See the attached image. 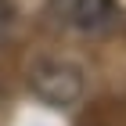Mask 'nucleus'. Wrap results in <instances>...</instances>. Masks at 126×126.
<instances>
[{"label":"nucleus","mask_w":126,"mask_h":126,"mask_svg":"<svg viewBox=\"0 0 126 126\" xmlns=\"http://www.w3.org/2000/svg\"><path fill=\"white\" fill-rule=\"evenodd\" d=\"M25 83L43 105L61 108V112L76 108L83 101V90H87L83 68L65 54H36L25 68Z\"/></svg>","instance_id":"1"},{"label":"nucleus","mask_w":126,"mask_h":126,"mask_svg":"<svg viewBox=\"0 0 126 126\" xmlns=\"http://www.w3.org/2000/svg\"><path fill=\"white\" fill-rule=\"evenodd\" d=\"M47 18L72 36H105L119 25L115 0H47Z\"/></svg>","instance_id":"2"}]
</instances>
